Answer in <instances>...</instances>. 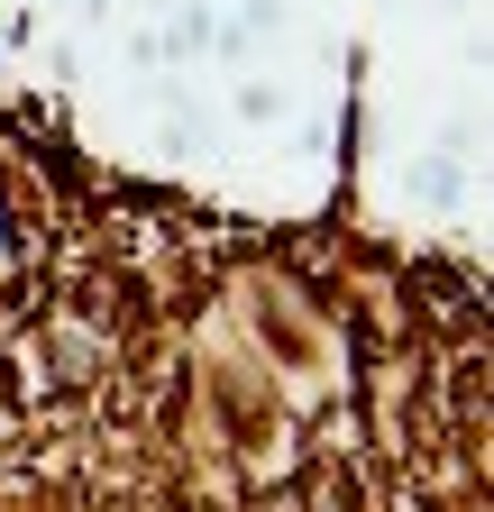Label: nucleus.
<instances>
[]
</instances>
